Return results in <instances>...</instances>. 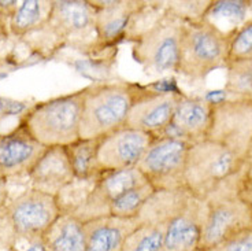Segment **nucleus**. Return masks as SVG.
I'll return each mask as SVG.
<instances>
[{"label":"nucleus","mask_w":252,"mask_h":251,"mask_svg":"<svg viewBox=\"0 0 252 251\" xmlns=\"http://www.w3.org/2000/svg\"><path fill=\"white\" fill-rule=\"evenodd\" d=\"M187 22L167 10L164 1H148L133 17L125 41L132 43V58L148 73H177Z\"/></svg>","instance_id":"obj_1"},{"label":"nucleus","mask_w":252,"mask_h":251,"mask_svg":"<svg viewBox=\"0 0 252 251\" xmlns=\"http://www.w3.org/2000/svg\"><path fill=\"white\" fill-rule=\"evenodd\" d=\"M40 57H52L63 48L92 51L96 43V11L89 0H54L47 25L25 38Z\"/></svg>","instance_id":"obj_2"},{"label":"nucleus","mask_w":252,"mask_h":251,"mask_svg":"<svg viewBox=\"0 0 252 251\" xmlns=\"http://www.w3.org/2000/svg\"><path fill=\"white\" fill-rule=\"evenodd\" d=\"M88 87L38 102L26 110L19 124L47 148L67 147L81 139L82 111Z\"/></svg>","instance_id":"obj_3"},{"label":"nucleus","mask_w":252,"mask_h":251,"mask_svg":"<svg viewBox=\"0 0 252 251\" xmlns=\"http://www.w3.org/2000/svg\"><path fill=\"white\" fill-rule=\"evenodd\" d=\"M144 88L129 81L89 84L82 111L81 139H100L122 129Z\"/></svg>","instance_id":"obj_4"},{"label":"nucleus","mask_w":252,"mask_h":251,"mask_svg":"<svg viewBox=\"0 0 252 251\" xmlns=\"http://www.w3.org/2000/svg\"><path fill=\"white\" fill-rule=\"evenodd\" d=\"M243 170L222 181L204 199L206 218L203 224L200 251H211L230 238L252 229V209L240 198V185L246 177Z\"/></svg>","instance_id":"obj_5"},{"label":"nucleus","mask_w":252,"mask_h":251,"mask_svg":"<svg viewBox=\"0 0 252 251\" xmlns=\"http://www.w3.org/2000/svg\"><path fill=\"white\" fill-rule=\"evenodd\" d=\"M233 33L220 31L204 19L187 24L177 73L190 81H203L215 70L226 69Z\"/></svg>","instance_id":"obj_6"},{"label":"nucleus","mask_w":252,"mask_h":251,"mask_svg":"<svg viewBox=\"0 0 252 251\" xmlns=\"http://www.w3.org/2000/svg\"><path fill=\"white\" fill-rule=\"evenodd\" d=\"M247 162L226 147L204 139L190 144L185 165V188L204 201L220 182L239 173Z\"/></svg>","instance_id":"obj_7"},{"label":"nucleus","mask_w":252,"mask_h":251,"mask_svg":"<svg viewBox=\"0 0 252 251\" xmlns=\"http://www.w3.org/2000/svg\"><path fill=\"white\" fill-rule=\"evenodd\" d=\"M189 196L187 188L155 191L141 207L139 225L126 240L124 251H164L167 224Z\"/></svg>","instance_id":"obj_8"},{"label":"nucleus","mask_w":252,"mask_h":251,"mask_svg":"<svg viewBox=\"0 0 252 251\" xmlns=\"http://www.w3.org/2000/svg\"><path fill=\"white\" fill-rule=\"evenodd\" d=\"M207 138L246 161L252 145V99L229 98L211 101Z\"/></svg>","instance_id":"obj_9"},{"label":"nucleus","mask_w":252,"mask_h":251,"mask_svg":"<svg viewBox=\"0 0 252 251\" xmlns=\"http://www.w3.org/2000/svg\"><path fill=\"white\" fill-rule=\"evenodd\" d=\"M190 144L171 136H157L140 159L137 169L155 191L185 188V165Z\"/></svg>","instance_id":"obj_10"},{"label":"nucleus","mask_w":252,"mask_h":251,"mask_svg":"<svg viewBox=\"0 0 252 251\" xmlns=\"http://www.w3.org/2000/svg\"><path fill=\"white\" fill-rule=\"evenodd\" d=\"M6 207L17 233L44 235L62 214L57 196L34 188L22 191Z\"/></svg>","instance_id":"obj_11"},{"label":"nucleus","mask_w":252,"mask_h":251,"mask_svg":"<svg viewBox=\"0 0 252 251\" xmlns=\"http://www.w3.org/2000/svg\"><path fill=\"white\" fill-rule=\"evenodd\" d=\"M145 182L148 181L137 168L101 172L87 201L77 209L73 215L84 224L96 218L107 217L110 215L111 205L121 195L125 194L127 189L134 188Z\"/></svg>","instance_id":"obj_12"},{"label":"nucleus","mask_w":252,"mask_h":251,"mask_svg":"<svg viewBox=\"0 0 252 251\" xmlns=\"http://www.w3.org/2000/svg\"><path fill=\"white\" fill-rule=\"evenodd\" d=\"M178 89H152L145 87L137 102L133 105L126 119V128L160 136L170 125L177 101Z\"/></svg>","instance_id":"obj_13"},{"label":"nucleus","mask_w":252,"mask_h":251,"mask_svg":"<svg viewBox=\"0 0 252 251\" xmlns=\"http://www.w3.org/2000/svg\"><path fill=\"white\" fill-rule=\"evenodd\" d=\"M96 11V43L94 51H100L125 41L133 17L141 11L145 0H89Z\"/></svg>","instance_id":"obj_14"},{"label":"nucleus","mask_w":252,"mask_h":251,"mask_svg":"<svg viewBox=\"0 0 252 251\" xmlns=\"http://www.w3.org/2000/svg\"><path fill=\"white\" fill-rule=\"evenodd\" d=\"M155 136L124 126L101 139L97 162L101 172L137 168Z\"/></svg>","instance_id":"obj_15"},{"label":"nucleus","mask_w":252,"mask_h":251,"mask_svg":"<svg viewBox=\"0 0 252 251\" xmlns=\"http://www.w3.org/2000/svg\"><path fill=\"white\" fill-rule=\"evenodd\" d=\"M45 150L47 147L18 124L13 131L0 133V172L8 180L28 177Z\"/></svg>","instance_id":"obj_16"},{"label":"nucleus","mask_w":252,"mask_h":251,"mask_svg":"<svg viewBox=\"0 0 252 251\" xmlns=\"http://www.w3.org/2000/svg\"><path fill=\"white\" fill-rule=\"evenodd\" d=\"M206 202L190 194L171 217L164 236V251H200Z\"/></svg>","instance_id":"obj_17"},{"label":"nucleus","mask_w":252,"mask_h":251,"mask_svg":"<svg viewBox=\"0 0 252 251\" xmlns=\"http://www.w3.org/2000/svg\"><path fill=\"white\" fill-rule=\"evenodd\" d=\"M211 107L213 103L208 98L189 96L181 92L170 125L160 136L181 139L189 144L202 142L207 138L211 121Z\"/></svg>","instance_id":"obj_18"},{"label":"nucleus","mask_w":252,"mask_h":251,"mask_svg":"<svg viewBox=\"0 0 252 251\" xmlns=\"http://www.w3.org/2000/svg\"><path fill=\"white\" fill-rule=\"evenodd\" d=\"M28 180L31 188L58 196L74 180L66 147H50L31 170Z\"/></svg>","instance_id":"obj_19"},{"label":"nucleus","mask_w":252,"mask_h":251,"mask_svg":"<svg viewBox=\"0 0 252 251\" xmlns=\"http://www.w3.org/2000/svg\"><path fill=\"white\" fill-rule=\"evenodd\" d=\"M136 218H118L113 215L85 222V251H124L127 238L137 228Z\"/></svg>","instance_id":"obj_20"},{"label":"nucleus","mask_w":252,"mask_h":251,"mask_svg":"<svg viewBox=\"0 0 252 251\" xmlns=\"http://www.w3.org/2000/svg\"><path fill=\"white\" fill-rule=\"evenodd\" d=\"M54 0H24L19 1L18 8L8 19L10 35L25 40L40 32L48 22Z\"/></svg>","instance_id":"obj_21"},{"label":"nucleus","mask_w":252,"mask_h":251,"mask_svg":"<svg viewBox=\"0 0 252 251\" xmlns=\"http://www.w3.org/2000/svg\"><path fill=\"white\" fill-rule=\"evenodd\" d=\"M50 251H85V224L70 213H62L44 233Z\"/></svg>","instance_id":"obj_22"},{"label":"nucleus","mask_w":252,"mask_h":251,"mask_svg":"<svg viewBox=\"0 0 252 251\" xmlns=\"http://www.w3.org/2000/svg\"><path fill=\"white\" fill-rule=\"evenodd\" d=\"M252 0H211L204 21L220 31L233 33L251 18Z\"/></svg>","instance_id":"obj_23"},{"label":"nucleus","mask_w":252,"mask_h":251,"mask_svg":"<svg viewBox=\"0 0 252 251\" xmlns=\"http://www.w3.org/2000/svg\"><path fill=\"white\" fill-rule=\"evenodd\" d=\"M101 139H78L66 147L74 179L89 180L100 176L101 170L97 162V152Z\"/></svg>","instance_id":"obj_24"},{"label":"nucleus","mask_w":252,"mask_h":251,"mask_svg":"<svg viewBox=\"0 0 252 251\" xmlns=\"http://www.w3.org/2000/svg\"><path fill=\"white\" fill-rule=\"evenodd\" d=\"M154 192L155 189L152 188L148 182L127 189L125 194L121 195L111 205L110 215L118 217V218H136L139 215L141 207L144 206L145 202L150 199V196Z\"/></svg>","instance_id":"obj_25"},{"label":"nucleus","mask_w":252,"mask_h":251,"mask_svg":"<svg viewBox=\"0 0 252 251\" xmlns=\"http://www.w3.org/2000/svg\"><path fill=\"white\" fill-rule=\"evenodd\" d=\"M225 91L232 98L252 99V59L230 62L226 69Z\"/></svg>","instance_id":"obj_26"},{"label":"nucleus","mask_w":252,"mask_h":251,"mask_svg":"<svg viewBox=\"0 0 252 251\" xmlns=\"http://www.w3.org/2000/svg\"><path fill=\"white\" fill-rule=\"evenodd\" d=\"M97 179L99 176L94 179H89V180L74 179L67 187H64L61 191V194L57 196L62 213H74L77 209L87 201V198L92 192Z\"/></svg>","instance_id":"obj_27"},{"label":"nucleus","mask_w":252,"mask_h":251,"mask_svg":"<svg viewBox=\"0 0 252 251\" xmlns=\"http://www.w3.org/2000/svg\"><path fill=\"white\" fill-rule=\"evenodd\" d=\"M167 10L181 18L184 22L190 24V22H199L204 19V15L207 13L208 7L211 4V0H170L164 1Z\"/></svg>","instance_id":"obj_28"},{"label":"nucleus","mask_w":252,"mask_h":251,"mask_svg":"<svg viewBox=\"0 0 252 251\" xmlns=\"http://www.w3.org/2000/svg\"><path fill=\"white\" fill-rule=\"evenodd\" d=\"M247 59H252V17L234 32L230 44V62Z\"/></svg>","instance_id":"obj_29"},{"label":"nucleus","mask_w":252,"mask_h":251,"mask_svg":"<svg viewBox=\"0 0 252 251\" xmlns=\"http://www.w3.org/2000/svg\"><path fill=\"white\" fill-rule=\"evenodd\" d=\"M7 251H50L44 235L17 233Z\"/></svg>","instance_id":"obj_30"},{"label":"nucleus","mask_w":252,"mask_h":251,"mask_svg":"<svg viewBox=\"0 0 252 251\" xmlns=\"http://www.w3.org/2000/svg\"><path fill=\"white\" fill-rule=\"evenodd\" d=\"M211 251H252V229L236 235Z\"/></svg>","instance_id":"obj_31"},{"label":"nucleus","mask_w":252,"mask_h":251,"mask_svg":"<svg viewBox=\"0 0 252 251\" xmlns=\"http://www.w3.org/2000/svg\"><path fill=\"white\" fill-rule=\"evenodd\" d=\"M15 236L11 220L8 217L6 206H0V251H7Z\"/></svg>","instance_id":"obj_32"},{"label":"nucleus","mask_w":252,"mask_h":251,"mask_svg":"<svg viewBox=\"0 0 252 251\" xmlns=\"http://www.w3.org/2000/svg\"><path fill=\"white\" fill-rule=\"evenodd\" d=\"M240 198L243 199V201L246 202L248 206L252 209V179L251 177L247 176L243 179V181H241V185H240Z\"/></svg>","instance_id":"obj_33"},{"label":"nucleus","mask_w":252,"mask_h":251,"mask_svg":"<svg viewBox=\"0 0 252 251\" xmlns=\"http://www.w3.org/2000/svg\"><path fill=\"white\" fill-rule=\"evenodd\" d=\"M19 0H0V13L4 17L10 19L15 13V10L18 8Z\"/></svg>","instance_id":"obj_34"},{"label":"nucleus","mask_w":252,"mask_h":251,"mask_svg":"<svg viewBox=\"0 0 252 251\" xmlns=\"http://www.w3.org/2000/svg\"><path fill=\"white\" fill-rule=\"evenodd\" d=\"M8 201V179L0 172V206H6Z\"/></svg>","instance_id":"obj_35"},{"label":"nucleus","mask_w":252,"mask_h":251,"mask_svg":"<svg viewBox=\"0 0 252 251\" xmlns=\"http://www.w3.org/2000/svg\"><path fill=\"white\" fill-rule=\"evenodd\" d=\"M10 28H8V18L0 13V43H4L10 38Z\"/></svg>","instance_id":"obj_36"},{"label":"nucleus","mask_w":252,"mask_h":251,"mask_svg":"<svg viewBox=\"0 0 252 251\" xmlns=\"http://www.w3.org/2000/svg\"><path fill=\"white\" fill-rule=\"evenodd\" d=\"M247 176L252 179V161L247 162Z\"/></svg>","instance_id":"obj_37"},{"label":"nucleus","mask_w":252,"mask_h":251,"mask_svg":"<svg viewBox=\"0 0 252 251\" xmlns=\"http://www.w3.org/2000/svg\"><path fill=\"white\" fill-rule=\"evenodd\" d=\"M250 161H252V145L250 148V152H248V157H247V162H250Z\"/></svg>","instance_id":"obj_38"},{"label":"nucleus","mask_w":252,"mask_h":251,"mask_svg":"<svg viewBox=\"0 0 252 251\" xmlns=\"http://www.w3.org/2000/svg\"><path fill=\"white\" fill-rule=\"evenodd\" d=\"M3 65H4V61H3V58H0V68H1Z\"/></svg>","instance_id":"obj_39"}]
</instances>
